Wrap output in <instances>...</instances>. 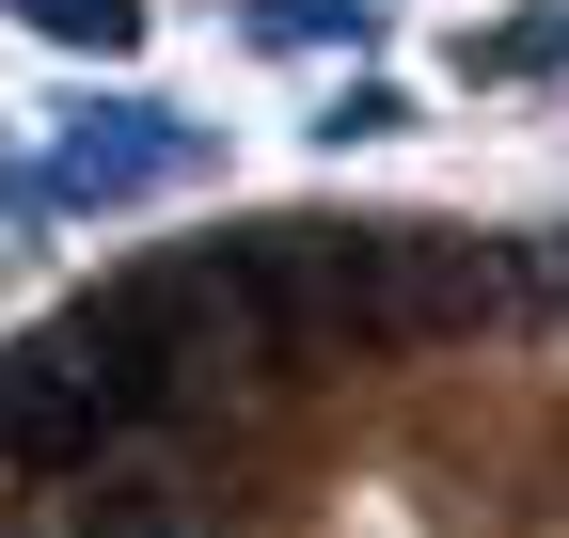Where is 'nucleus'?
Wrapping results in <instances>:
<instances>
[{"mask_svg": "<svg viewBox=\"0 0 569 538\" xmlns=\"http://www.w3.org/2000/svg\"><path fill=\"white\" fill-rule=\"evenodd\" d=\"M206 159V111H174V96H63L48 111V143H32V175H48V222L63 207H142V190H190Z\"/></svg>", "mask_w": 569, "mask_h": 538, "instance_id": "obj_1", "label": "nucleus"}, {"mask_svg": "<svg viewBox=\"0 0 569 538\" xmlns=\"http://www.w3.org/2000/svg\"><path fill=\"white\" fill-rule=\"evenodd\" d=\"M48 222V175H32V143H0V238H32Z\"/></svg>", "mask_w": 569, "mask_h": 538, "instance_id": "obj_7", "label": "nucleus"}, {"mask_svg": "<svg viewBox=\"0 0 569 538\" xmlns=\"http://www.w3.org/2000/svg\"><path fill=\"white\" fill-rule=\"evenodd\" d=\"M317 143H332V159H365V143H411V96H396V80H348V96L317 111Z\"/></svg>", "mask_w": 569, "mask_h": 538, "instance_id": "obj_6", "label": "nucleus"}, {"mask_svg": "<svg viewBox=\"0 0 569 538\" xmlns=\"http://www.w3.org/2000/svg\"><path fill=\"white\" fill-rule=\"evenodd\" d=\"M459 80H490V96H538V80H569V0L475 17V32H459Z\"/></svg>", "mask_w": 569, "mask_h": 538, "instance_id": "obj_3", "label": "nucleus"}, {"mask_svg": "<svg viewBox=\"0 0 569 538\" xmlns=\"http://www.w3.org/2000/svg\"><path fill=\"white\" fill-rule=\"evenodd\" d=\"M380 17H365V0H238V48L253 63H301V48H365Z\"/></svg>", "mask_w": 569, "mask_h": 538, "instance_id": "obj_4", "label": "nucleus"}, {"mask_svg": "<svg viewBox=\"0 0 569 538\" xmlns=\"http://www.w3.org/2000/svg\"><path fill=\"white\" fill-rule=\"evenodd\" d=\"M127 444V412H111V380H96V349L80 332H17L0 349V476H32V491H80L96 459Z\"/></svg>", "mask_w": 569, "mask_h": 538, "instance_id": "obj_2", "label": "nucleus"}, {"mask_svg": "<svg viewBox=\"0 0 569 538\" xmlns=\"http://www.w3.org/2000/svg\"><path fill=\"white\" fill-rule=\"evenodd\" d=\"M522 269H538V317H569V222H538V238H522Z\"/></svg>", "mask_w": 569, "mask_h": 538, "instance_id": "obj_8", "label": "nucleus"}, {"mask_svg": "<svg viewBox=\"0 0 569 538\" xmlns=\"http://www.w3.org/2000/svg\"><path fill=\"white\" fill-rule=\"evenodd\" d=\"M17 32H48V48H80V63H127L142 48V0H0Z\"/></svg>", "mask_w": 569, "mask_h": 538, "instance_id": "obj_5", "label": "nucleus"}]
</instances>
